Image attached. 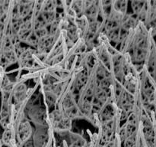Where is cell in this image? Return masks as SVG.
Masks as SVG:
<instances>
[{
	"label": "cell",
	"mask_w": 156,
	"mask_h": 147,
	"mask_svg": "<svg viewBox=\"0 0 156 147\" xmlns=\"http://www.w3.org/2000/svg\"><path fill=\"white\" fill-rule=\"evenodd\" d=\"M15 127L18 145L23 146L26 142L30 140L31 136H33L34 131L31 123L27 119H24L18 123Z\"/></svg>",
	"instance_id": "6da1fadb"
},
{
	"label": "cell",
	"mask_w": 156,
	"mask_h": 147,
	"mask_svg": "<svg viewBox=\"0 0 156 147\" xmlns=\"http://www.w3.org/2000/svg\"><path fill=\"white\" fill-rule=\"evenodd\" d=\"M2 145L7 147H17L18 142L16 139V132L13 123H10L6 128L4 129L1 137Z\"/></svg>",
	"instance_id": "7a4b0ae2"
},
{
	"label": "cell",
	"mask_w": 156,
	"mask_h": 147,
	"mask_svg": "<svg viewBox=\"0 0 156 147\" xmlns=\"http://www.w3.org/2000/svg\"><path fill=\"white\" fill-rule=\"evenodd\" d=\"M2 142L1 139H0V147H2Z\"/></svg>",
	"instance_id": "3957f363"
}]
</instances>
